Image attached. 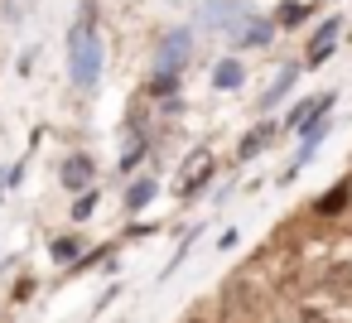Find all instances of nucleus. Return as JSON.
Instances as JSON below:
<instances>
[{"instance_id":"obj_8","label":"nucleus","mask_w":352,"mask_h":323,"mask_svg":"<svg viewBox=\"0 0 352 323\" xmlns=\"http://www.w3.org/2000/svg\"><path fill=\"white\" fill-rule=\"evenodd\" d=\"M338 30H342V15H328V20L318 25V34L309 39V54H304V63H309V68H318V63H328V58H333Z\"/></svg>"},{"instance_id":"obj_16","label":"nucleus","mask_w":352,"mask_h":323,"mask_svg":"<svg viewBox=\"0 0 352 323\" xmlns=\"http://www.w3.org/2000/svg\"><path fill=\"white\" fill-rule=\"evenodd\" d=\"M309 20V5H280L275 10V30H294V25H304Z\"/></svg>"},{"instance_id":"obj_7","label":"nucleus","mask_w":352,"mask_h":323,"mask_svg":"<svg viewBox=\"0 0 352 323\" xmlns=\"http://www.w3.org/2000/svg\"><path fill=\"white\" fill-rule=\"evenodd\" d=\"M270 140H280V121L261 116V121H256V126H251V131L236 140V164H251V159H256V155H261Z\"/></svg>"},{"instance_id":"obj_1","label":"nucleus","mask_w":352,"mask_h":323,"mask_svg":"<svg viewBox=\"0 0 352 323\" xmlns=\"http://www.w3.org/2000/svg\"><path fill=\"white\" fill-rule=\"evenodd\" d=\"M102 68H107L102 34H97V25L78 20V25H73V34H68V78H73V87L92 92V87L102 82Z\"/></svg>"},{"instance_id":"obj_11","label":"nucleus","mask_w":352,"mask_h":323,"mask_svg":"<svg viewBox=\"0 0 352 323\" xmlns=\"http://www.w3.org/2000/svg\"><path fill=\"white\" fill-rule=\"evenodd\" d=\"M145 155H150V135H145V131H131V140H126L116 169H121V174H135V169L145 164Z\"/></svg>"},{"instance_id":"obj_13","label":"nucleus","mask_w":352,"mask_h":323,"mask_svg":"<svg viewBox=\"0 0 352 323\" xmlns=\"http://www.w3.org/2000/svg\"><path fill=\"white\" fill-rule=\"evenodd\" d=\"M294 82H299V68H285V73L265 87V97L256 102V111H275V102H280V97H289V92H294Z\"/></svg>"},{"instance_id":"obj_18","label":"nucleus","mask_w":352,"mask_h":323,"mask_svg":"<svg viewBox=\"0 0 352 323\" xmlns=\"http://www.w3.org/2000/svg\"><path fill=\"white\" fill-rule=\"evenodd\" d=\"M299 323H338V318H333L328 309H314V304H309V309H299Z\"/></svg>"},{"instance_id":"obj_15","label":"nucleus","mask_w":352,"mask_h":323,"mask_svg":"<svg viewBox=\"0 0 352 323\" xmlns=\"http://www.w3.org/2000/svg\"><path fill=\"white\" fill-rule=\"evenodd\" d=\"M179 82H184V78H174V73H150L145 92H150L155 102H169V97H179Z\"/></svg>"},{"instance_id":"obj_12","label":"nucleus","mask_w":352,"mask_h":323,"mask_svg":"<svg viewBox=\"0 0 352 323\" xmlns=\"http://www.w3.org/2000/svg\"><path fill=\"white\" fill-rule=\"evenodd\" d=\"M241 82H246V63H241V58H222V63L212 68V87H217V92H236Z\"/></svg>"},{"instance_id":"obj_9","label":"nucleus","mask_w":352,"mask_h":323,"mask_svg":"<svg viewBox=\"0 0 352 323\" xmlns=\"http://www.w3.org/2000/svg\"><path fill=\"white\" fill-rule=\"evenodd\" d=\"M352 208V179H338L323 198H314V217H342Z\"/></svg>"},{"instance_id":"obj_10","label":"nucleus","mask_w":352,"mask_h":323,"mask_svg":"<svg viewBox=\"0 0 352 323\" xmlns=\"http://www.w3.org/2000/svg\"><path fill=\"white\" fill-rule=\"evenodd\" d=\"M155 198H160V179H155V174H140V179L126 188V212H145Z\"/></svg>"},{"instance_id":"obj_2","label":"nucleus","mask_w":352,"mask_h":323,"mask_svg":"<svg viewBox=\"0 0 352 323\" xmlns=\"http://www.w3.org/2000/svg\"><path fill=\"white\" fill-rule=\"evenodd\" d=\"M188 58H193V30H169V34L160 39V54H155V73H174V78H184Z\"/></svg>"},{"instance_id":"obj_5","label":"nucleus","mask_w":352,"mask_h":323,"mask_svg":"<svg viewBox=\"0 0 352 323\" xmlns=\"http://www.w3.org/2000/svg\"><path fill=\"white\" fill-rule=\"evenodd\" d=\"M92 179H97V164H92V155L87 150H73L63 164H58V183L78 198V193H87L92 188Z\"/></svg>"},{"instance_id":"obj_3","label":"nucleus","mask_w":352,"mask_h":323,"mask_svg":"<svg viewBox=\"0 0 352 323\" xmlns=\"http://www.w3.org/2000/svg\"><path fill=\"white\" fill-rule=\"evenodd\" d=\"M246 15H251L246 0H208V5L198 10V25H203L208 34H232Z\"/></svg>"},{"instance_id":"obj_6","label":"nucleus","mask_w":352,"mask_h":323,"mask_svg":"<svg viewBox=\"0 0 352 323\" xmlns=\"http://www.w3.org/2000/svg\"><path fill=\"white\" fill-rule=\"evenodd\" d=\"M227 39H232L236 49H265V44L275 39V20H265V15H256V10H251V15H246Z\"/></svg>"},{"instance_id":"obj_4","label":"nucleus","mask_w":352,"mask_h":323,"mask_svg":"<svg viewBox=\"0 0 352 323\" xmlns=\"http://www.w3.org/2000/svg\"><path fill=\"white\" fill-rule=\"evenodd\" d=\"M212 169H217V159H212L208 150H193V155L184 159V169H179V183H174V193H179L184 203H193V198H198V193L208 188Z\"/></svg>"},{"instance_id":"obj_14","label":"nucleus","mask_w":352,"mask_h":323,"mask_svg":"<svg viewBox=\"0 0 352 323\" xmlns=\"http://www.w3.org/2000/svg\"><path fill=\"white\" fill-rule=\"evenodd\" d=\"M82 251H87V246H82V236H78V232H68V236H54V241H49V256H54L58 265H78V260H82Z\"/></svg>"},{"instance_id":"obj_17","label":"nucleus","mask_w":352,"mask_h":323,"mask_svg":"<svg viewBox=\"0 0 352 323\" xmlns=\"http://www.w3.org/2000/svg\"><path fill=\"white\" fill-rule=\"evenodd\" d=\"M97 203H102V193H97V188L78 193V198H73V222H87V217L97 212Z\"/></svg>"}]
</instances>
